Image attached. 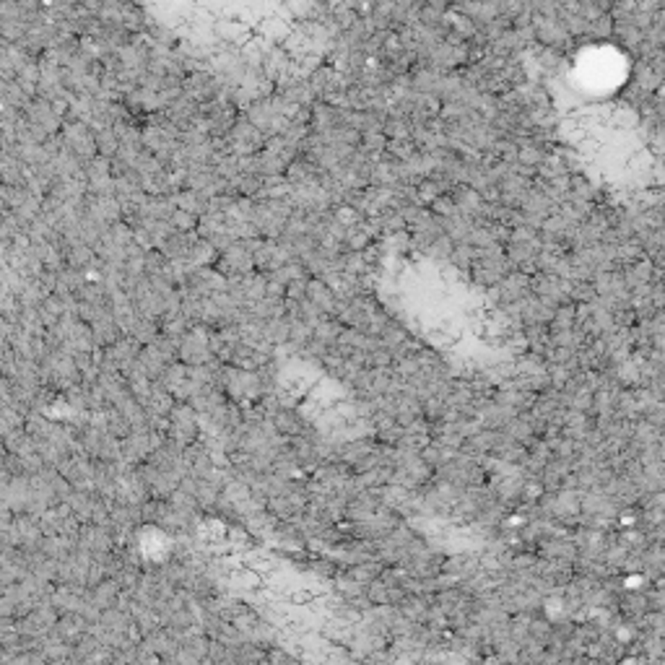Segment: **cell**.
<instances>
[{"instance_id": "3957f363", "label": "cell", "mask_w": 665, "mask_h": 665, "mask_svg": "<svg viewBox=\"0 0 665 665\" xmlns=\"http://www.w3.org/2000/svg\"><path fill=\"white\" fill-rule=\"evenodd\" d=\"M8 431H13V427H11V424H8L6 419H3V416H0V440H3V437H6Z\"/></svg>"}, {"instance_id": "277c9868", "label": "cell", "mask_w": 665, "mask_h": 665, "mask_svg": "<svg viewBox=\"0 0 665 665\" xmlns=\"http://www.w3.org/2000/svg\"><path fill=\"white\" fill-rule=\"evenodd\" d=\"M6 444H3V440H0V468H3V458H6Z\"/></svg>"}, {"instance_id": "5b68a950", "label": "cell", "mask_w": 665, "mask_h": 665, "mask_svg": "<svg viewBox=\"0 0 665 665\" xmlns=\"http://www.w3.org/2000/svg\"><path fill=\"white\" fill-rule=\"evenodd\" d=\"M0 380H3V375H0Z\"/></svg>"}, {"instance_id": "7a4b0ae2", "label": "cell", "mask_w": 665, "mask_h": 665, "mask_svg": "<svg viewBox=\"0 0 665 665\" xmlns=\"http://www.w3.org/2000/svg\"><path fill=\"white\" fill-rule=\"evenodd\" d=\"M3 468L11 473V476H24L21 455H16V452H6V458H3Z\"/></svg>"}, {"instance_id": "6da1fadb", "label": "cell", "mask_w": 665, "mask_h": 665, "mask_svg": "<svg viewBox=\"0 0 665 665\" xmlns=\"http://www.w3.org/2000/svg\"><path fill=\"white\" fill-rule=\"evenodd\" d=\"M182 11L187 26H208L226 39H250V34L286 37L312 24V0H174L164 3Z\"/></svg>"}]
</instances>
